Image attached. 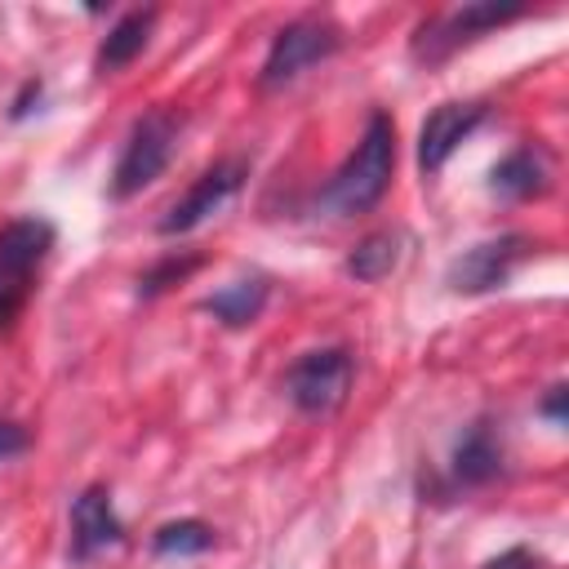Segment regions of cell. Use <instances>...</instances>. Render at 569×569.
<instances>
[{
  "label": "cell",
  "mask_w": 569,
  "mask_h": 569,
  "mask_svg": "<svg viewBox=\"0 0 569 569\" xmlns=\"http://www.w3.org/2000/svg\"><path fill=\"white\" fill-rule=\"evenodd\" d=\"M178 129H182V116L169 111V107H156V111L133 120L129 142H124V151L116 160V173H111V196L116 200L138 196L142 187H151L164 173V164L173 156V142H178Z\"/></svg>",
  "instance_id": "2"
},
{
  "label": "cell",
  "mask_w": 569,
  "mask_h": 569,
  "mask_svg": "<svg viewBox=\"0 0 569 569\" xmlns=\"http://www.w3.org/2000/svg\"><path fill=\"white\" fill-rule=\"evenodd\" d=\"M200 307H204L213 320H222L227 329H244V325H253V320L262 316V307H267V280H262V276H244V280H236V284L209 293Z\"/></svg>",
  "instance_id": "12"
},
{
  "label": "cell",
  "mask_w": 569,
  "mask_h": 569,
  "mask_svg": "<svg viewBox=\"0 0 569 569\" xmlns=\"http://www.w3.org/2000/svg\"><path fill=\"white\" fill-rule=\"evenodd\" d=\"M525 253H529L525 236H498V240L471 244L462 258H453L445 280L453 293H489V289H502L511 280V271Z\"/></svg>",
  "instance_id": "6"
},
{
  "label": "cell",
  "mask_w": 569,
  "mask_h": 569,
  "mask_svg": "<svg viewBox=\"0 0 569 569\" xmlns=\"http://www.w3.org/2000/svg\"><path fill=\"white\" fill-rule=\"evenodd\" d=\"M485 116H489L485 102H440L422 120V133H418V164H422V173L445 169V160L476 133V124H485Z\"/></svg>",
  "instance_id": "8"
},
{
  "label": "cell",
  "mask_w": 569,
  "mask_h": 569,
  "mask_svg": "<svg viewBox=\"0 0 569 569\" xmlns=\"http://www.w3.org/2000/svg\"><path fill=\"white\" fill-rule=\"evenodd\" d=\"M565 396H569L565 387H551V396L542 400V413H547L551 422H565Z\"/></svg>",
  "instance_id": "21"
},
{
  "label": "cell",
  "mask_w": 569,
  "mask_h": 569,
  "mask_svg": "<svg viewBox=\"0 0 569 569\" xmlns=\"http://www.w3.org/2000/svg\"><path fill=\"white\" fill-rule=\"evenodd\" d=\"M240 182H244V160H222V164L204 169V173L191 182V191L169 204V213L160 218V236H187V231H196L213 209H222V200H227Z\"/></svg>",
  "instance_id": "7"
},
{
  "label": "cell",
  "mask_w": 569,
  "mask_h": 569,
  "mask_svg": "<svg viewBox=\"0 0 569 569\" xmlns=\"http://www.w3.org/2000/svg\"><path fill=\"white\" fill-rule=\"evenodd\" d=\"M27 298H31V276H18V271L0 267V329H9L22 316Z\"/></svg>",
  "instance_id": "18"
},
{
  "label": "cell",
  "mask_w": 569,
  "mask_h": 569,
  "mask_svg": "<svg viewBox=\"0 0 569 569\" xmlns=\"http://www.w3.org/2000/svg\"><path fill=\"white\" fill-rule=\"evenodd\" d=\"M53 249V222L27 213V218H13L0 227V267L4 271H18V276H31Z\"/></svg>",
  "instance_id": "11"
},
{
  "label": "cell",
  "mask_w": 569,
  "mask_h": 569,
  "mask_svg": "<svg viewBox=\"0 0 569 569\" xmlns=\"http://www.w3.org/2000/svg\"><path fill=\"white\" fill-rule=\"evenodd\" d=\"M124 538V525L111 507V493L102 485H89L71 502V560H89Z\"/></svg>",
  "instance_id": "9"
},
{
  "label": "cell",
  "mask_w": 569,
  "mask_h": 569,
  "mask_svg": "<svg viewBox=\"0 0 569 569\" xmlns=\"http://www.w3.org/2000/svg\"><path fill=\"white\" fill-rule=\"evenodd\" d=\"M396 173V124L387 111H373L356 151L342 160V169L329 178V187L320 191V204L333 218H356L365 209H373Z\"/></svg>",
  "instance_id": "1"
},
{
  "label": "cell",
  "mask_w": 569,
  "mask_h": 569,
  "mask_svg": "<svg viewBox=\"0 0 569 569\" xmlns=\"http://www.w3.org/2000/svg\"><path fill=\"white\" fill-rule=\"evenodd\" d=\"M520 13H525V4H493V0L462 4V9H453V13H440V18L422 22L418 36H413V44H409V53H413L418 62L436 67V62H445L453 49L480 40L485 31H493V27H502V22L520 18Z\"/></svg>",
  "instance_id": "4"
},
{
  "label": "cell",
  "mask_w": 569,
  "mask_h": 569,
  "mask_svg": "<svg viewBox=\"0 0 569 569\" xmlns=\"http://www.w3.org/2000/svg\"><path fill=\"white\" fill-rule=\"evenodd\" d=\"M400 262V236L396 231H369L351 253H347V276L373 284L382 276H391Z\"/></svg>",
  "instance_id": "15"
},
{
  "label": "cell",
  "mask_w": 569,
  "mask_h": 569,
  "mask_svg": "<svg viewBox=\"0 0 569 569\" xmlns=\"http://www.w3.org/2000/svg\"><path fill=\"white\" fill-rule=\"evenodd\" d=\"M151 547L160 556H200V551L213 547V529L204 520H169V525L156 529Z\"/></svg>",
  "instance_id": "16"
},
{
  "label": "cell",
  "mask_w": 569,
  "mask_h": 569,
  "mask_svg": "<svg viewBox=\"0 0 569 569\" xmlns=\"http://www.w3.org/2000/svg\"><path fill=\"white\" fill-rule=\"evenodd\" d=\"M196 267H200L196 253H187V258H164L160 267H151V271L138 280V293H142V298H156V293H164L169 284H178L182 276H191Z\"/></svg>",
  "instance_id": "17"
},
{
  "label": "cell",
  "mask_w": 569,
  "mask_h": 569,
  "mask_svg": "<svg viewBox=\"0 0 569 569\" xmlns=\"http://www.w3.org/2000/svg\"><path fill=\"white\" fill-rule=\"evenodd\" d=\"M547 182H551V160H547V151L533 147V142L516 147V151H511L507 160H498L493 173H489V187H493L498 196H507V200L542 196Z\"/></svg>",
  "instance_id": "10"
},
{
  "label": "cell",
  "mask_w": 569,
  "mask_h": 569,
  "mask_svg": "<svg viewBox=\"0 0 569 569\" xmlns=\"http://www.w3.org/2000/svg\"><path fill=\"white\" fill-rule=\"evenodd\" d=\"M338 49H342V31L329 18H298V22L276 31V40L267 49V62L258 71V84L262 89H280L289 80H298L307 67L333 58Z\"/></svg>",
  "instance_id": "3"
},
{
  "label": "cell",
  "mask_w": 569,
  "mask_h": 569,
  "mask_svg": "<svg viewBox=\"0 0 569 569\" xmlns=\"http://www.w3.org/2000/svg\"><path fill=\"white\" fill-rule=\"evenodd\" d=\"M151 27H156V9H133V13H124V18L107 31V40L98 44V71H120V67H129V62L147 49Z\"/></svg>",
  "instance_id": "14"
},
{
  "label": "cell",
  "mask_w": 569,
  "mask_h": 569,
  "mask_svg": "<svg viewBox=\"0 0 569 569\" xmlns=\"http://www.w3.org/2000/svg\"><path fill=\"white\" fill-rule=\"evenodd\" d=\"M498 467H502V449L493 440V427L471 422V431L453 449V480L458 485H485V480L498 476Z\"/></svg>",
  "instance_id": "13"
},
{
  "label": "cell",
  "mask_w": 569,
  "mask_h": 569,
  "mask_svg": "<svg viewBox=\"0 0 569 569\" xmlns=\"http://www.w3.org/2000/svg\"><path fill=\"white\" fill-rule=\"evenodd\" d=\"M27 445H31V431H27L22 422L0 418V462H4V458H13V453H22Z\"/></svg>",
  "instance_id": "20"
},
{
  "label": "cell",
  "mask_w": 569,
  "mask_h": 569,
  "mask_svg": "<svg viewBox=\"0 0 569 569\" xmlns=\"http://www.w3.org/2000/svg\"><path fill=\"white\" fill-rule=\"evenodd\" d=\"M351 373H356V360L347 347H320V351H307L293 369H289V400L311 413V418H325L333 409H342L347 391H351Z\"/></svg>",
  "instance_id": "5"
},
{
  "label": "cell",
  "mask_w": 569,
  "mask_h": 569,
  "mask_svg": "<svg viewBox=\"0 0 569 569\" xmlns=\"http://www.w3.org/2000/svg\"><path fill=\"white\" fill-rule=\"evenodd\" d=\"M480 569H547V565H542V556H533L529 547H511V551H502V556L485 560Z\"/></svg>",
  "instance_id": "19"
}]
</instances>
